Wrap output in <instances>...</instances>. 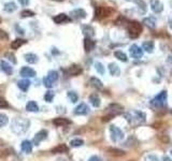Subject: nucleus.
Returning <instances> with one entry per match:
<instances>
[{"label": "nucleus", "mask_w": 172, "mask_h": 161, "mask_svg": "<svg viewBox=\"0 0 172 161\" xmlns=\"http://www.w3.org/2000/svg\"><path fill=\"white\" fill-rule=\"evenodd\" d=\"M30 121L25 117H15L11 121V129L17 135H22L28 130Z\"/></svg>", "instance_id": "nucleus-1"}, {"label": "nucleus", "mask_w": 172, "mask_h": 161, "mask_svg": "<svg viewBox=\"0 0 172 161\" xmlns=\"http://www.w3.org/2000/svg\"><path fill=\"white\" fill-rule=\"evenodd\" d=\"M127 30H128V34L131 39H136L142 32V25L137 20H132L127 26Z\"/></svg>", "instance_id": "nucleus-2"}, {"label": "nucleus", "mask_w": 172, "mask_h": 161, "mask_svg": "<svg viewBox=\"0 0 172 161\" xmlns=\"http://www.w3.org/2000/svg\"><path fill=\"white\" fill-rule=\"evenodd\" d=\"M125 117L127 118V120H128L130 123H141L145 120V114L140 111H134V112H132V113L126 114Z\"/></svg>", "instance_id": "nucleus-3"}, {"label": "nucleus", "mask_w": 172, "mask_h": 161, "mask_svg": "<svg viewBox=\"0 0 172 161\" xmlns=\"http://www.w3.org/2000/svg\"><path fill=\"white\" fill-rule=\"evenodd\" d=\"M114 12L112 8L110 7H96V11H95V18L96 20H102V18L106 17V16H110L111 14Z\"/></svg>", "instance_id": "nucleus-4"}, {"label": "nucleus", "mask_w": 172, "mask_h": 161, "mask_svg": "<svg viewBox=\"0 0 172 161\" xmlns=\"http://www.w3.org/2000/svg\"><path fill=\"white\" fill-rule=\"evenodd\" d=\"M58 78H59V74H58L57 71H55V70H51L50 72L48 73V75L45 76V78H43V84L45 87L48 88H51L53 85H54V83L58 80Z\"/></svg>", "instance_id": "nucleus-5"}, {"label": "nucleus", "mask_w": 172, "mask_h": 161, "mask_svg": "<svg viewBox=\"0 0 172 161\" xmlns=\"http://www.w3.org/2000/svg\"><path fill=\"white\" fill-rule=\"evenodd\" d=\"M166 101H167V92L164 90V92L158 94L156 97L151 101V104L155 107H162L166 104Z\"/></svg>", "instance_id": "nucleus-6"}, {"label": "nucleus", "mask_w": 172, "mask_h": 161, "mask_svg": "<svg viewBox=\"0 0 172 161\" xmlns=\"http://www.w3.org/2000/svg\"><path fill=\"white\" fill-rule=\"evenodd\" d=\"M110 133H111V137H112V140L114 142L120 141V140L124 139V133H123L122 130L113 125L110 126Z\"/></svg>", "instance_id": "nucleus-7"}, {"label": "nucleus", "mask_w": 172, "mask_h": 161, "mask_svg": "<svg viewBox=\"0 0 172 161\" xmlns=\"http://www.w3.org/2000/svg\"><path fill=\"white\" fill-rule=\"evenodd\" d=\"M129 52H130L131 57L134 58V59H139V58H141L142 57V55H143V50L139 47L138 45H136V44L130 46Z\"/></svg>", "instance_id": "nucleus-8"}, {"label": "nucleus", "mask_w": 172, "mask_h": 161, "mask_svg": "<svg viewBox=\"0 0 172 161\" xmlns=\"http://www.w3.org/2000/svg\"><path fill=\"white\" fill-rule=\"evenodd\" d=\"M48 130H40L38 133L34 135V143L36 144V145H39V144H40L41 142L43 141V140H45L46 137H48Z\"/></svg>", "instance_id": "nucleus-9"}, {"label": "nucleus", "mask_w": 172, "mask_h": 161, "mask_svg": "<svg viewBox=\"0 0 172 161\" xmlns=\"http://www.w3.org/2000/svg\"><path fill=\"white\" fill-rule=\"evenodd\" d=\"M89 112V107L87 106V104L85 103H81L74 110V114L75 115H86V114Z\"/></svg>", "instance_id": "nucleus-10"}, {"label": "nucleus", "mask_w": 172, "mask_h": 161, "mask_svg": "<svg viewBox=\"0 0 172 161\" xmlns=\"http://www.w3.org/2000/svg\"><path fill=\"white\" fill-rule=\"evenodd\" d=\"M20 75L23 78H34L36 76V71L29 67H23L20 70Z\"/></svg>", "instance_id": "nucleus-11"}, {"label": "nucleus", "mask_w": 172, "mask_h": 161, "mask_svg": "<svg viewBox=\"0 0 172 161\" xmlns=\"http://www.w3.org/2000/svg\"><path fill=\"white\" fill-rule=\"evenodd\" d=\"M82 71L83 70L80 66H78V65H72V66L67 70V73L71 76H78L82 73Z\"/></svg>", "instance_id": "nucleus-12"}, {"label": "nucleus", "mask_w": 172, "mask_h": 161, "mask_svg": "<svg viewBox=\"0 0 172 161\" xmlns=\"http://www.w3.org/2000/svg\"><path fill=\"white\" fill-rule=\"evenodd\" d=\"M70 15L75 20H82V18L86 17V12L83 9H75V10L71 11Z\"/></svg>", "instance_id": "nucleus-13"}, {"label": "nucleus", "mask_w": 172, "mask_h": 161, "mask_svg": "<svg viewBox=\"0 0 172 161\" xmlns=\"http://www.w3.org/2000/svg\"><path fill=\"white\" fill-rule=\"evenodd\" d=\"M151 8H152V11H154L155 13H160L164 10V6L159 0H152L151 1Z\"/></svg>", "instance_id": "nucleus-14"}, {"label": "nucleus", "mask_w": 172, "mask_h": 161, "mask_svg": "<svg viewBox=\"0 0 172 161\" xmlns=\"http://www.w3.org/2000/svg\"><path fill=\"white\" fill-rule=\"evenodd\" d=\"M53 20H54L56 24H62V23H66V22H70V18L68 17V15H66L65 13H60L58 15L54 16L53 17Z\"/></svg>", "instance_id": "nucleus-15"}, {"label": "nucleus", "mask_w": 172, "mask_h": 161, "mask_svg": "<svg viewBox=\"0 0 172 161\" xmlns=\"http://www.w3.org/2000/svg\"><path fill=\"white\" fill-rule=\"evenodd\" d=\"M53 123L57 127H65V126H68L71 123V121L67 118H64V117H57L53 120Z\"/></svg>", "instance_id": "nucleus-16"}, {"label": "nucleus", "mask_w": 172, "mask_h": 161, "mask_svg": "<svg viewBox=\"0 0 172 161\" xmlns=\"http://www.w3.org/2000/svg\"><path fill=\"white\" fill-rule=\"evenodd\" d=\"M0 68H1L2 71L6 74H8V75H11V74L13 73V68L11 67L10 64H8V62L4 61V60H1V62H0Z\"/></svg>", "instance_id": "nucleus-17"}, {"label": "nucleus", "mask_w": 172, "mask_h": 161, "mask_svg": "<svg viewBox=\"0 0 172 161\" xmlns=\"http://www.w3.org/2000/svg\"><path fill=\"white\" fill-rule=\"evenodd\" d=\"M20 149L22 151H24L25 154H30L32 151V144L31 142L28 140H25L22 142V145H20Z\"/></svg>", "instance_id": "nucleus-18"}, {"label": "nucleus", "mask_w": 172, "mask_h": 161, "mask_svg": "<svg viewBox=\"0 0 172 161\" xmlns=\"http://www.w3.org/2000/svg\"><path fill=\"white\" fill-rule=\"evenodd\" d=\"M95 45H96L95 41H93L90 38L84 39V50L86 51V52H90V51H93L95 48Z\"/></svg>", "instance_id": "nucleus-19"}, {"label": "nucleus", "mask_w": 172, "mask_h": 161, "mask_svg": "<svg viewBox=\"0 0 172 161\" xmlns=\"http://www.w3.org/2000/svg\"><path fill=\"white\" fill-rule=\"evenodd\" d=\"M30 81L29 80H20L17 82V86L18 88H20V90H23V92H27V90L29 89L30 87Z\"/></svg>", "instance_id": "nucleus-20"}, {"label": "nucleus", "mask_w": 172, "mask_h": 161, "mask_svg": "<svg viewBox=\"0 0 172 161\" xmlns=\"http://www.w3.org/2000/svg\"><path fill=\"white\" fill-rule=\"evenodd\" d=\"M53 154H62V153H67L68 151V146L65 145V144H59V145H57L56 147H54L52 149Z\"/></svg>", "instance_id": "nucleus-21"}, {"label": "nucleus", "mask_w": 172, "mask_h": 161, "mask_svg": "<svg viewBox=\"0 0 172 161\" xmlns=\"http://www.w3.org/2000/svg\"><path fill=\"white\" fill-rule=\"evenodd\" d=\"M25 60H26L28 64H36V62H38V56L36 55V54L34 53H29V54H26L25 55Z\"/></svg>", "instance_id": "nucleus-22"}, {"label": "nucleus", "mask_w": 172, "mask_h": 161, "mask_svg": "<svg viewBox=\"0 0 172 161\" xmlns=\"http://www.w3.org/2000/svg\"><path fill=\"white\" fill-rule=\"evenodd\" d=\"M25 43H27V41L24 40V39H15L14 41L11 42V47H12L13 50H17V48H20L22 45H24Z\"/></svg>", "instance_id": "nucleus-23"}, {"label": "nucleus", "mask_w": 172, "mask_h": 161, "mask_svg": "<svg viewBox=\"0 0 172 161\" xmlns=\"http://www.w3.org/2000/svg\"><path fill=\"white\" fill-rule=\"evenodd\" d=\"M109 71H110V73L114 76L120 75V68H118V66L116 64H113V62L109 65Z\"/></svg>", "instance_id": "nucleus-24"}, {"label": "nucleus", "mask_w": 172, "mask_h": 161, "mask_svg": "<svg viewBox=\"0 0 172 161\" xmlns=\"http://www.w3.org/2000/svg\"><path fill=\"white\" fill-rule=\"evenodd\" d=\"M89 83H90V85H92L94 88H96V89H101V88L103 87L102 82L97 78H92L89 81Z\"/></svg>", "instance_id": "nucleus-25"}, {"label": "nucleus", "mask_w": 172, "mask_h": 161, "mask_svg": "<svg viewBox=\"0 0 172 161\" xmlns=\"http://www.w3.org/2000/svg\"><path fill=\"white\" fill-rule=\"evenodd\" d=\"M108 109L110 110V112H112L113 114H120L123 112V106H120V104H117V103L111 104V105H109Z\"/></svg>", "instance_id": "nucleus-26"}, {"label": "nucleus", "mask_w": 172, "mask_h": 161, "mask_svg": "<svg viewBox=\"0 0 172 161\" xmlns=\"http://www.w3.org/2000/svg\"><path fill=\"white\" fill-rule=\"evenodd\" d=\"M4 11L8 13H12L14 12V11L17 9V7H16V4L14 3L13 1H10V2H7L6 4H4Z\"/></svg>", "instance_id": "nucleus-27"}, {"label": "nucleus", "mask_w": 172, "mask_h": 161, "mask_svg": "<svg viewBox=\"0 0 172 161\" xmlns=\"http://www.w3.org/2000/svg\"><path fill=\"white\" fill-rule=\"evenodd\" d=\"M154 48V42L153 41H145L142 44V50L146 51L147 53H151Z\"/></svg>", "instance_id": "nucleus-28"}, {"label": "nucleus", "mask_w": 172, "mask_h": 161, "mask_svg": "<svg viewBox=\"0 0 172 161\" xmlns=\"http://www.w3.org/2000/svg\"><path fill=\"white\" fill-rule=\"evenodd\" d=\"M26 110L28 112H38L39 111V105L34 101H29L26 104Z\"/></svg>", "instance_id": "nucleus-29"}, {"label": "nucleus", "mask_w": 172, "mask_h": 161, "mask_svg": "<svg viewBox=\"0 0 172 161\" xmlns=\"http://www.w3.org/2000/svg\"><path fill=\"white\" fill-rule=\"evenodd\" d=\"M83 32H84L86 38H90V37L94 36V28L86 25V26H83Z\"/></svg>", "instance_id": "nucleus-30"}, {"label": "nucleus", "mask_w": 172, "mask_h": 161, "mask_svg": "<svg viewBox=\"0 0 172 161\" xmlns=\"http://www.w3.org/2000/svg\"><path fill=\"white\" fill-rule=\"evenodd\" d=\"M89 101H90V103H92V105L95 106V107H98L99 105H100V99H99V97L97 95L90 96Z\"/></svg>", "instance_id": "nucleus-31"}, {"label": "nucleus", "mask_w": 172, "mask_h": 161, "mask_svg": "<svg viewBox=\"0 0 172 161\" xmlns=\"http://www.w3.org/2000/svg\"><path fill=\"white\" fill-rule=\"evenodd\" d=\"M143 24H145L147 27L150 28H155V25H156V23H155V20L152 17H146L143 20Z\"/></svg>", "instance_id": "nucleus-32"}, {"label": "nucleus", "mask_w": 172, "mask_h": 161, "mask_svg": "<svg viewBox=\"0 0 172 161\" xmlns=\"http://www.w3.org/2000/svg\"><path fill=\"white\" fill-rule=\"evenodd\" d=\"M108 151L111 154V155H114V156H124L125 155V151L122 150V149H117V148H109Z\"/></svg>", "instance_id": "nucleus-33"}, {"label": "nucleus", "mask_w": 172, "mask_h": 161, "mask_svg": "<svg viewBox=\"0 0 172 161\" xmlns=\"http://www.w3.org/2000/svg\"><path fill=\"white\" fill-rule=\"evenodd\" d=\"M114 56L116 58H118V59L120 60V61H127L128 60V58H127V55L125 53H123V52H120V51H117V52H115L114 53Z\"/></svg>", "instance_id": "nucleus-34"}, {"label": "nucleus", "mask_w": 172, "mask_h": 161, "mask_svg": "<svg viewBox=\"0 0 172 161\" xmlns=\"http://www.w3.org/2000/svg\"><path fill=\"white\" fill-rule=\"evenodd\" d=\"M70 144L72 147H80V146H82L83 144H84V142L81 139H74L70 142Z\"/></svg>", "instance_id": "nucleus-35"}, {"label": "nucleus", "mask_w": 172, "mask_h": 161, "mask_svg": "<svg viewBox=\"0 0 172 161\" xmlns=\"http://www.w3.org/2000/svg\"><path fill=\"white\" fill-rule=\"evenodd\" d=\"M68 98L70 99L71 102H73V103H75L79 100V96L75 92H68Z\"/></svg>", "instance_id": "nucleus-36"}, {"label": "nucleus", "mask_w": 172, "mask_h": 161, "mask_svg": "<svg viewBox=\"0 0 172 161\" xmlns=\"http://www.w3.org/2000/svg\"><path fill=\"white\" fill-rule=\"evenodd\" d=\"M9 121V118L6 114H2L0 113V127H4V126L8 123Z\"/></svg>", "instance_id": "nucleus-37"}, {"label": "nucleus", "mask_w": 172, "mask_h": 161, "mask_svg": "<svg viewBox=\"0 0 172 161\" xmlns=\"http://www.w3.org/2000/svg\"><path fill=\"white\" fill-rule=\"evenodd\" d=\"M34 15H36L34 12H32V11H30V10H24V11H22V12H20V16H22L23 18H25V17H34Z\"/></svg>", "instance_id": "nucleus-38"}, {"label": "nucleus", "mask_w": 172, "mask_h": 161, "mask_svg": "<svg viewBox=\"0 0 172 161\" xmlns=\"http://www.w3.org/2000/svg\"><path fill=\"white\" fill-rule=\"evenodd\" d=\"M53 98H54V92H51V90L46 92L45 95H44V100H45L46 102H52Z\"/></svg>", "instance_id": "nucleus-39"}, {"label": "nucleus", "mask_w": 172, "mask_h": 161, "mask_svg": "<svg viewBox=\"0 0 172 161\" xmlns=\"http://www.w3.org/2000/svg\"><path fill=\"white\" fill-rule=\"evenodd\" d=\"M95 68H96L98 73L104 74V68H103V66H102V64H100V62H96V64H95Z\"/></svg>", "instance_id": "nucleus-40"}, {"label": "nucleus", "mask_w": 172, "mask_h": 161, "mask_svg": "<svg viewBox=\"0 0 172 161\" xmlns=\"http://www.w3.org/2000/svg\"><path fill=\"white\" fill-rule=\"evenodd\" d=\"M11 150L10 149H1L0 150V158H7L8 156H10Z\"/></svg>", "instance_id": "nucleus-41"}, {"label": "nucleus", "mask_w": 172, "mask_h": 161, "mask_svg": "<svg viewBox=\"0 0 172 161\" xmlns=\"http://www.w3.org/2000/svg\"><path fill=\"white\" fill-rule=\"evenodd\" d=\"M0 40H2V41H8L9 40V34L2 29H0Z\"/></svg>", "instance_id": "nucleus-42"}, {"label": "nucleus", "mask_w": 172, "mask_h": 161, "mask_svg": "<svg viewBox=\"0 0 172 161\" xmlns=\"http://www.w3.org/2000/svg\"><path fill=\"white\" fill-rule=\"evenodd\" d=\"M134 2H136L138 6H140V9L142 10V12H145V10H146V6H145V3L142 1V0H132Z\"/></svg>", "instance_id": "nucleus-43"}, {"label": "nucleus", "mask_w": 172, "mask_h": 161, "mask_svg": "<svg viewBox=\"0 0 172 161\" xmlns=\"http://www.w3.org/2000/svg\"><path fill=\"white\" fill-rule=\"evenodd\" d=\"M6 57L8 58L9 60H11L12 61V64H16V59H15V56H14V54L13 53H7L6 54Z\"/></svg>", "instance_id": "nucleus-44"}, {"label": "nucleus", "mask_w": 172, "mask_h": 161, "mask_svg": "<svg viewBox=\"0 0 172 161\" xmlns=\"http://www.w3.org/2000/svg\"><path fill=\"white\" fill-rule=\"evenodd\" d=\"M6 107H9V103L6 101V99L0 98V109H6Z\"/></svg>", "instance_id": "nucleus-45"}, {"label": "nucleus", "mask_w": 172, "mask_h": 161, "mask_svg": "<svg viewBox=\"0 0 172 161\" xmlns=\"http://www.w3.org/2000/svg\"><path fill=\"white\" fill-rule=\"evenodd\" d=\"M145 161H159L155 155H148L145 157Z\"/></svg>", "instance_id": "nucleus-46"}, {"label": "nucleus", "mask_w": 172, "mask_h": 161, "mask_svg": "<svg viewBox=\"0 0 172 161\" xmlns=\"http://www.w3.org/2000/svg\"><path fill=\"white\" fill-rule=\"evenodd\" d=\"M88 161H102L101 158H99L98 156H92Z\"/></svg>", "instance_id": "nucleus-47"}, {"label": "nucleus", "mask_w": 172, "mask_h": 161, "mask_svg": "<svg viewBox=\"0 0 172 161\" xmlns=\"http://www.w3.org/2000/svg\"><path fill=\"white\" fill-rule=\"evenodd\" d=\"M20 1V3L22 4V6H28V3H29V0H18Z\"/></svg>", "instance_id": "nucleus-48"}, {"label": "nucleus", "mask_w": 172, "mask_h": 161, "mask_svg": "<svg viewBox=\"0 0 172 161\" xmlns=\"http://www.w3.org/2000/svg\"><path fill=\"white\" fill-rule=\"evenodd\" d=\"M15 28H16V30H17V31H18V34H24V30H23L22 28H20V27H18V26H16Z\"/></svg>", "instance_id": "nucleus-49"}, {"label": "nucleus", "mask_w": 172, "mask_h": 161, "mask_svg": "<svg viewBox=\"0 0 172 161\" xmlns=\"http://www.w3.org/2000/svg\"><path fill=\"white\" fill-rule=\"evenodd\" d=\"M162 161H172V160L168 157V156H165V157L162 158Z\"/></svg>", "instance_id": "nucleus-50"}, {"label": "nucleus", "mask_w": 172, "mask_h": 161, "mask_svg": "<svg viewBox=\"0 0 172 161\" xmlns=\"http://www.w3.org/2000/svg\"><path fill=\"white\" fill-rule=\"evenodd\" d=\"M169 24H170V28H172V20H170V22H169Z\"/></svg>", "instance_id": "nucleus-51"}, {"label": "nucleus", "mask_w": 172, "mask_h": 161, "mask_svg": "<svg viewBox=\"0 0 172 161\" xmlns=\"http://www.w3.org/2000/svg\"><path fill=\"white\" fill-rule=\"evenodd\" d=\"M169 58H170V59H168V61L169 62H172V57H169Z\"/></svg>", "instance_id": "nucleus-52"}, {"label": "nucleus", "mask_w": 172, "mask_h": 161, "mask_svg": "<svg viewBox=\"0 0 172 161\" xmlns=\"http://www.w3.org/2000/svg\"><path fill=\"white\" fill-rule=\"evenodd\" d=\"M55 1H62V0H55Z\"/></svg>", "instance_id": "nucleus-53"}, {"label": "nucleus", "mask_w": 172, "mask_h": 161, "mask_svg": "<svg viewBox=\"0 0 172 161\" xmlns=\"http://www.w3.org/2000/svg\"><path fill=\"white\" fill-rule=\"evenodd\" d=\"M171 155H172V149H171Z\"/></svg>", "instance_id": "nucleus-54"}, {"label": "nucleus", "mask_w": 172, "mask_h": 161, "mask_svg": "<svg viewBox=\"0 0 172 161\" xmlns=\"http://www.w3.org/2000/svg\"><path fill=\"white\" fill-rule=\"evenodd\" d=\"M130 161H134V160H130Z\"/></svg>", "instance_id": "nucleus-55"}]
</instances>
